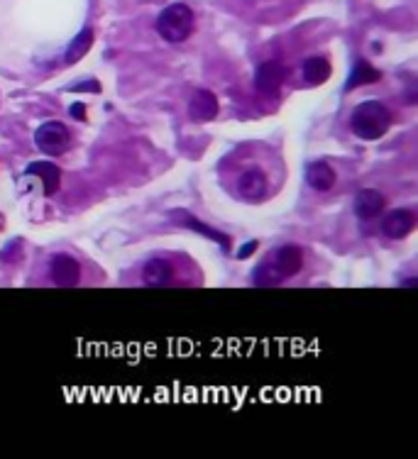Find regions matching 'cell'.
<instances>
[{
    "label": "cell",
    "instance_id": "obj_1",
    "mask_svg": "<svg viewBox=\"0 0 418 459\" xmlns=\"http://www.w3.org/2000/svg\"><path fill=\"white\" fill-rule=\"evenodd\" d=\"M220 184L227 193L240 203L272 201L287 181V164L282 154L269 144L247 142L235 147L220 162Z\"/></svg>",
    "mask_w": 418,
    "mask_h": 459
},
{
    "label": "cell",
    "instance_id": "obj_2",
    "mask_svg": "<svg viewBox=\"0 0 418 459\" xmlns=\"http://www.w3.org/2000/svg\"><path fill=\"white\" fill-rule=\"evenodd\" d=\"M304 264V252L296 244H284L269 252L262 266L255 269V284L257 286H277L282 279L296 276Z\"/></svg>",
    "mask_w": 418,
    "mask_h": 459
},
{
    "label": "cell",
    "instance_id": "obj_3",
    "mask_svg": "<svg viewBox=\"0 0 418 459\" xmlns=\"http://www.w3.org/2000/svg\"><path fill=\"white\" fill-rule=\"evenodd\" d=\"M350 127L359 140H379L386 135V130L391 127V113L384 103L379 100H364L354 108L350 117Z\"/></svg>",
    "mask_w": 418,
    "mask_h": 459
},
{
    "label": "cell",
    "instance_id": "obj_4",
    "mask_svg": "<svg viewBox=\"0 0 418 459\" xmlns=\"http://www.w3.org/2000/svg\"><path fill=\"white\" fill-rule=\"evenodd\" d=\"M193 25H196L193 10L184 3L169 5V8L162 10L160 18H157V32H160L162 40L172 42V44L186 40L193 32Z\"/></svg>",
    "mask_w": 418,
    "mask_h": 459
},
{
    "label": "cell",
    "instance_id": "obj_5",
    "mask_svg": "<svg viewBox=\"0 0 418 459\" xmlns=\"http://www.w3.org/2000/svg\"><path fill=\"white\" fill-rule=\"evenodd\" d=\"M68 142H71V132H68V127L59 120L44 122V125H40L35 132V144L44 154H49V157H59V154H64Z\"/></svg>",
    "mask_w": 418,
    "mask_h": 459
},
{
    "label": "cell",
    "instance_id": "obj_6",
    "mask_svg": "<svg viewBox=\"0 0 418 459\" xmlns=\"http://www.w3.org/2000/svg\"><path fill=\"white\" fill-rule=\"evenodd\" d=\"M142 281L145 286L162 288V286H174L177 274H174V264L169 257H152L142 269Z\"/></svg>",
    "mask_w": 418,
    "mask_h": 459
},
{
    "label": "cell",
    "instance_id": "obj_7",
    "mask_svg": "<svg viewBox=\"0 0 418 459\" xmlns=\"http://www.w3.org/2000/svg\"><path fill=\"white\" fill-rule=\"evenodd\" d=\"M284 78H287V71H284L282 64L264 61L262 66L257 68V73H255V88L262 95H274L279 88H282Z\"/></svg>",
    "mask_w": 418,
    "mask_h": 459
},
{
    "label": "cell",
    "instance_id": "obj_8",
    "mask_svg": "<svg viewBox=\"0 0 418 459\" xmlns=\"http://www.w3.org/2000/svg\"><path fill=\"white\" fill-rule=\"evenodd\" d=\"M49 274L56 286H76L81 279V266L68 254H56V257H52Z\"/></svg>",
    "mask_w": 418,
    "mask_h": 459
},
{
    "label": "cell",
    "instance_id": "obj_9",
    "mask_svg": "<svg viewBox=\"0 0 418 459\" xmlns=\"http://www.w3.org/2000/svg\"><path fill=\"white\" fill-rule=\"evenodd\" d=\"M215 115H218V98L205 88L196 90L191 100H189V117L193 122H208Z\"/></svg>",
    "mask_w": 418,
    "mask_h": 459
},
{
    "label": "cell",
    "instance_id": "obj_10",
    "mask_svg": "<svg viewBox=\"0 0 418 459\" xmlns=\"http://www.w3.org/2000/svg\"><path fill=\"white\" fill-rule=\"evenodd\" d=\"M414 227H416V215L411 210H406V208L391 210L382 222L384 234L391 239H404L409 232H414Z\"/></svg>",
    "mask_w": 418,
    "mask_h": 459
},
{
    "label": "cell",
    "instance_id": "obj_11",
    "mask_svg": "<svg viewBox=\"0 0 418 459\" xmlns=\"http://www.w3.org/2000/svg\"><path fill=\"white\" fill-rule=\"evenodd\" d=\"M384 210V196L374 189H362L354 196V215L359 220H374Z\"/></svg>",
    "mask_w": 418,
    "mask_h": 459
},
{
    "label": "cell",
    "instance_id": "obj_12",
    "mask_svg": "<svg viewBox=\"0 0 418 459\" xmlns=\"http://www.w3.org/2000/svg\"><path fill=\"white\" fill-rule=\"evenodd\" d=\"M28 174L30 176H37V179L42 181L47 196H52V193H56V191H59L61 172H59V167H56V164H52V162H32L28 167Z\"/></svg>",
    "mask_w": 418,
    "mask_h": 459
},
{
    "label": "cell",
    "instance_id": "obj_13",
    "mask_svg": "<svg viewBox=\"0 0 418 459\" xmlns=\"http://www.w3.org/2000/svg\"><path fill=\"white\" fill-rule=\"evenodd\" d=\"M330 73H333L330 64L323 56H309L301 64V76H304V81L309 83V86H321V83H326L328 78H330Z\"/></svg>",
    "mask_w": 418,
    "mask_h": 459
},
{
    "label": "cell",
    "instance_id": "obj_14",
    "mask_svg": "<svg viewBox=\"0 0 418 459\" xmlns=\"http://www.w3.org/2000/svg\"><path fill=\"white\" fill-rule=\"evenodd\" d=\"M306 181H309L311 189L326 193V191H330L333 186H335L338 176L330 167H328V162H314L309 167V172H306Z\"/></svg>",
    "mask_w": 418,
    "mask_h": 459
},
{
    "label": "cell",
    "instance_id": "obj_15",
    "mask_svg": "<svg viewBox=\"0 0 418 459\" xmlns=\"http://www.w3.org/2000/svg\"><path fill=\"white\" fill-rule=\"evenodd\" d=\"M379 76H382V73H379L377 68L372 66V64L364 61V59H359V61L354 64V68H352L350 81H347V90L354 88V86H362V83H374V81H379Z\"/></svg>",
    "mask_w": 418,
    "mask_h": 459
},
{
    "label": "cell",
    "instance_id": "obj_16",
    "mask_svg": "<svg viewBox=\"0 0 418 459\" xmlns=\"http://www.w3.org/2000/svg\"><path fill=\"white\" fill-rule=\"evenodd\" d=\"M91 40H93V32L91 30H83L81 35L73 40V44H71V52H68V56H66V61H76L78 56H83L88 52V47H91Z\"/></svg>",
    "mask_w": 418,
    "mask_h": 459
},
{
    "label": "cell",
    "instance_id": "obj_17",
    "mask_svg": "<svg viewBox=\"0 0 418 459\" xmlns=\"http://www.w3.org/2000/svg\"><path fill=\"white\" fill-rule=\"evenodd\" d=\"M81 108H83V105H73V110H71V115H73V117H78V120H81V117H83Z\"/></svg>",
    "mask_w": 418,
    "mask_h": 459
}]
</instances>
